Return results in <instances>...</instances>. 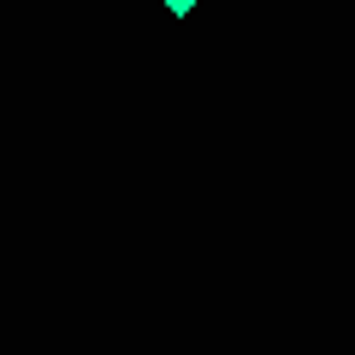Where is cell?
Listing matches in <instances>:
<instances>
[{
    "label": "cell",
    "mask_w": 355,
    "mask_h": 355,
    "mask_svg": "<svg viewBox=\"0 0 355 355\" xmlns=\"http://www.w3.org/2000/svg\"><path fill=\"white\" fill-rule=\"evenodd\" d=\"M160 6H166V12H172V18H190L196 6H202V0H160Z\"/></svg>",
    "instance_id": "1"
}]
</instances>
